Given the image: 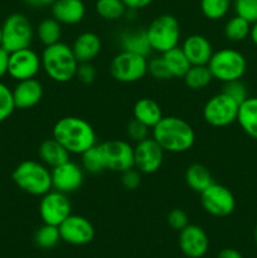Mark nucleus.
I'll use <instances>...</instances> for the list:
<instances>
[{
  "label": "nucleus",
  "instance_id": "dca6fc26",
  "mask_svg": "<svg viewBox=\"0 0 257 258\" xmlns=\"http://www.w3.org/2000/svg\"><path fill=\"white\" fill-rule=\"evenodd\" d=\"M50 174H52V188L65 194L78 190L85 179L83 169L71 160L50 169Z\"/></svg>",
  "mask_w": 257,
  "mask_h": 258
},
{
  "label": "nucleus",
  "instance_id": "4468645a",
  "mask_svg": "<svg viewBox=\"0 0 257 258\" xmlns=\"http://www.w3.org/2000/svg\"><path fill=\"white\" fill-rule=\"evenodd\" d=\"M40 68H42V59L30 48H24V49L9 53L8 75L18 82L35 78Z\"/></svg>",
  "mask_w": 257,
  "mask_h": 258
},
{
  "label": "nucleus",
  "instance_id": "a211bd4d",
  "mask_svg": "<svg viewBox=\"0 0 257 258\" xmlns=\"http://www.w3.org/2000/svg\"><path fill=\"white\" fill-rule=\"evenodd\" d=\"M180 48L191 66H207L214 53L208 38L201 34L186 37Z\"/></svg>",
  "mask_w": 257,
  "mask_h": 258
},
{
  "label": "nucleus",
  "instance_id": "09e8293b",
  "mask_svg": "<svg viewBox=\"0 0 257 258\" xmlns=\"http://www.w3.org/2000/svg\"><path fill=\"white\" fill-rule=\"evenodd\" d=\"M254 242H256V246H257V226L254 228Z\"/></svg>",
  "mask_w": 257,
  "mask_h": 258
},
{
  "label": "nucleus",
  "instance_id": "473e14b6",
  "mask_svg": "<svg viewBox=\"0 0 257 258\" xmlns=\"http://www.w3.org/2000/svg\"><path fill=\"white\" fill-rule=\"evenodd\" d=\"M232 0H201V10L209 20H219L227 15Z\"/></svg>",
  "mask_w": 257,
  "mask_h": 258
},
{
  "label": "nucleus",
  "instance_id": "412c9836",
  "mask_svg": "<svg viewBox=\"0 0 257 258\" xmlns=\"http://www.w3.org/2000/svg\"><path fill=\"white\" fill-rule=\"evenodd\" d=\"M102 49V43L96 33L85 32L78 35L72 45V50L80 63L92 62Z\"/></svg>",
  "mask_w": 257,
  "mask_h": 258
},
{
  "label": "nucleus",
  "instance_id": "c9c22d12",
  "mask_svg": "<svg viewBox=\"0 0 257 258\" xmlns=\"http://www.w3.org/2000/svg\"><path fill=\"white\" fill-rule=\"evenodd\" d=\"M233 8L236 15L253 24L257 22V0H234Z\"/></svg>",
  "mask_w": 257,
  "mask_h": 258
},
{
  "label": "nucleus",
  "instance_id": "72a5a7b5",
  "mask_svg": "<svg viewBox=\"0 0 257 258\" xmlns=\"http://www.w3.org/2000/svg\"><path fill=\"white\" fill-rule=\"evenodd\" d=\"M35 244L40 248H53L57 246L58 242L62 241L60 239L59 229L57 226H52V224H43L34 234Z\"/></svg>",
  "mask_w": 257,
  "mask_h": 258
},
{
  "label": "nucleus",
  "instance_id": "c756f323",
  "mask_svg": "<svg viewBox=\"0 0 257 258\" xmlns=\"http://www.w3.org/2000/svg\"><path fill=\"white\" fill-rule=\"evenodd\" d=\"M95 9L102 19L113 22L121 19L126 14L127 8L122 0H97Z\"/></svg>",
  "mask_w": 257,
  "mask_h": 258
},
{
  "label": "nucleus",
  "instance_id": "c85d7f7f",
  "mask_svg": "<svg viewBox=\"0 0 257 258\" xmlns=\"http://www.w3.org/2000/svg\"><path fill=\"white\" fill-rule=\"evenodd\" d=\"M37 34L40 43L48 45L55 44L60 42V35H62V24L54 19V18H45L39 23L37 28Z\"/></svg>",
  "mask_w": 257,
  "mask_h": 258
},
{
  "label": "nucleus",
  "instance_id": "f3484780",
  "mask_svg": "<svg viewBox=\"0 0 257 258\" xmlns=\"http://www.w3.org/2000/svg\"><path fill=\"white\" fill-rule=\"evenodd\" d=\"M179 247L189 258H202L209 248V239L202 227L188 224L179 231Z\"/></svg>",
  "mask_w": 257,
  "mask_h": 258
},
{
  "label": "nucleus",
  "instance_id": "5701e85b",
  "mask_svg": "<svg viewBox=\"0 0 257 258\" xmlns=\"http://www.w3.org/2000/svg\"><path fill=\"white\" fill-rule=\"evenodd\" d=\"M237 122L249 138L257 140V97H247L239 105Z\"/></svg>",
  "mask_w": 257,
  "mask_h": 258
},
{
  "label": "nucleus",
  "instance_id": "f704fd0d",
  "mask_svg": "<svg viewBox=\"0 0 257 258\" xmlns=\"http://www.w3.org/2000/svg\"><path fill=\"white\" fill-rule=\"evenodd\" d=\"M14 110L15 105L12 90L0 81V123L9 118Z\"/></svg>",
  "mask_w": 257,
  "mask_h": 258
},
{
  "label": "nucleus",
  "instance_id": "8fccbe9b",
  "mask_svg": "<svg viewBox=\"0 0 257 258\" xmlns=\"http://www.w3.org/2000/svg\"><path fill=\"white\" fill-rule=\"evenodd\" d=\"M0 47H2V25H0Z\"/></svg>",
  "mask_w": 257,
  "mask_h": 258
},
{
  "label": "nucleus",
  "instance_id": "de8ad7c7",
  "mask_svg": "<svg viewBox=\"0 0 257 258\" xmlns=\"http://www.w3.org/2000/svg\"><path fill=\"white\" fill-rule=\"evenodd\" d=\"M249 38H251L252 42L257 45V22H254L251 25V32H249Z\"/></svg>",
  "mask_w": 257,
  "mask_h": 258
},
{
  "label": "nucleus",
  "instance_id": "a18cd8bd",
  "mask_svg": "<svg viewBox=\"0 0 257 258\" xmlns=\"http://www.w3.org/2000/svg\"><path fill=\"white\" fill-rule=\"evenodd\" d=\"M217 258H243V256L234 248H224L219 252Z\"/></svg>",
  "mask_w": 257,
  "mask_h": 258
},
{
  "label": "nucleus",
  "instance_id": "49530a36",
  "mask_svg": "<svg viewBox=\"0 0 257 258\" xmlns=\"http://www.w3.org/2000/svg\"><path fill=\"white\" fill-rule=\"evenodd\" d=\"M32 7H48L52 5L55 0H25Z\"/></svg>",
  "mask_w": 257,
  "mask_h": 258
},
{
  "label": "nucleus",
  "instance_id": "f03ea898",
  "mask_svg": "<svg viewBox=\"0 0 257 258\" xmlns=\"http://www.w3.org/2000/svg\"><path fill=\"white\" fill-rule=\"evenodd\" d=\"M151 130V138L168 153H185L190 150L196 141L193 127L176 116H163Z\"/></svg>",
  "mask_w": 257,
  "mask_h": 258
},
{
  "label": "nucleus",
  "instance_id": "2eb2a0df",
  "mask_svg": "<svg viewBox=\"0 0 257 258\" xmlns=\"http://www.w3.org/2000/svg\"><path fill=\"white\" fill-rule=\"evenodd\" d=\"M60 239L72 246H83L90 243L95 237V228L87 218L77 214L68 216L58 226Z\"/></svg>",
  "mask_w": 257,
  "mask_h": 258
},
{
  "label": "nucleus",
  "instance_id": "39448f33",
  "mask_svg": "<svg viewBox=\"0 0 257 258\" xmlns=\"http://www.w3.org/2000/svg\"><path fill=\"white\" fill-rule=\"evenodd\" d=\"M145 30L149 44L154 52L163 54L178 47L180 40V24L174 15H159Z\"/></svg>",
  "mask_w": 257,
  "mask_h": 258
},
{
  "label": "nucleus",
  "instance_id": "c03bdc74",
  "mask_svg": "<svg viewBox=\"0 0 257 258\" xmlns=\"http://www.w3.org/2000/svg\"><path fill=\"white\" fill-rule=\"evenodd\" d=\"M128 10H140L149 7L154 0H122Z\"/></svg>",
  "mask_w": 257,
  "mask_h": 258
},
{
  "label": "nucleus",
  "instance_id": "7ed1b4c3",
  "mask_svg": "<svg viewBox=\"0 0 257 258\" xmlns=\"http://www.w3.org/2000/svg\"><path fill=\"white\" fill-rule=\"evenodd\" d=\"M40 59L45 75L58 83H66L73 80L80 64L72 47L63 42L45 47Z\"/></svg>",
  "mask_w": 257,
  "mask_h": 258
},
{
  "label": "nucleus",
  "instance_id": "b1692460",
  "mask_svg": "<svg viewBox=\"0 0 257 258\" xmlns=\"http://www.w3.org/2000/svg\"><path fill=\"white\" fill-rule=\"evenodd\" d=\"M39 158L48 168H55L70 160V153L55 139L44 140L39 146Z\"/></svg>",
  "mask_w": 257,
  "mask_h": 258
},
{
  "label": "nucleus",
  "instance_id": "cd10ccee",
  "mask_svg": "<svg viewBox=\"0 0 257 258\" xmlns=\"http://www.w3.org/2000/svg\"><path fill=\"white\" fill-rule=\"evenodd\" d=\"M186 87L194 91L204 90L213 80L208 66H190L188 72L183 77Z\"/></svg>",
  "mask_w": 257,
  "mask_h": 258
},
{
  "label": "nucleus",
  "instance_id": "e433bc0d",
  "mask_svg": "<svg viewBox=\"0 0 257 258\" xmlns=\"http://www.w3.org/2000/svg\"><path fill=\"white\" fill-rule=\"evenodd\" d=\"M148 73L158 81H168L170 80L171 75L168 70V66H166L165 60L161 57H155L151 58L148 62Z\"/></svg>",
  "mask_w": 257,
  "mask_h": 258
},
{
  "label": "nucleus",
  "instance_id": "393cba45",
  "mask_svg": "<svg viewBox=\"0 0 257 258\" xmlns=\"http://www.w3.org/2000/svg\"><path fill=\"white\" fill-rule=\"evenodd\" d=\"M185 183L191 190L201 194L214 181L211 171L207 166L202 165V164H191L185 171Z\"/></svg>",
  "mask_w": 257,
  "mask_h": 258
},
{
  "label": "nucleus",
  "instance_id": "f8f14e48",
  "mask_svg": "<svg viewBox=\"0 0 257 258\" xmlns=\"http://www.w3.org/2000/svg\"><path fill=\"white\" fill-rule=\"evenodd\" d=\"M71 202L67 194L58 190H50L42 197L39 203V214L43 223L59 226L68 216H71Z\"/></svg>",
  "mask_w": 257,
  "mask_h": 258
},
{
  "label": "nucleus",
  "instance_id": "a19ab883",
  "mask_svg": "<svg viewBox=\"0 0 257 258\" xmlns=\"http://www.w3.org/2000/svg\"><path fill=\"white\" fill-rule=\"evenodd\" d=\"M168 224L175 231H181L183 228H185L189 224V218L188 214L183 211V209H173V211L169 212L168 214Z\"/></svg>",
  "mask_w": 257,
  "mask_h": 258
},
{
  "label": "nucleus",
  "instance_id": "37998d69",
  "mask_svg": "<svg viewBox=\"0 0 257 258\" xmlns=\"http://www.w3.org/2000/svg\"><path fill=\"white\" fill-rule=\"evenodd\" d=\"M8 66H9V52L0 47V81L8 75Z\"/></svg>",
  "mask_w": 257,
  "mask_h": 258
},
{
  "label": "nucleus",
  "instance_id": "aec40b11",
  "mask_svg": "<svg viewBox=\"0 0 257 258\" xmlns=\"http://www.w3.org/2000/svg\"><path fill=\"white\" fill-rule=\"evenodd\" d=\"M52 17L65 25H75L83 20L86 7L82 0H55L50 5Z\"/></svg>",
  "mask_w": 257,
  "mask_h": 258
},
{
  "label": "nucleus",
  "instance_id": "7c9ffc66",
  "mask_svg": "<svg viewBox=\"0 0 257 258\" xmlns=\"http://www.w3.org/2000/svg\"><path fill=\"white\" fill-rule=\"evenodd\" d=\"M251 25V23L247 22L246 19L234 15L224 25V35L231 42H242L247 37H249Z\"/></svg>",
  "mask_w": 257,
  "mask_h": 258
},
{
  "label": "nucleus",
  "instance_id": "20e7f679",
  "mask_svg": "<svg viewBox=\"0 0 257 258\" xmlns=\"http://www.w3.org/2000/svg\"><path fill=\"white\" fill-rule=\"evenodd\" d=\"M19 189L34 197H43L52 190V174L47 165L35 160L22 161L12 174Z\"/></svg>",
  "mask_w": 257,
  "mask_h": 258
},
{
  "label": "nucleus",
  "instance_id": "6e6552de",
  "mask_svg": "<svg viewBox=\"0 0 257 258\" xmlns=\"http://www.w3.org/2000/svg\"><path fill=\"white\" fill-rule=\"evenodd\" d=\"M148 57L121 50L110 63V73L112 78L122 83H133L140 81L148 73Z\"/></svg>",
  "mask_w": 257,
  "mask_h": 258
},
{
  "label": "nucleus",
  "instance_id": "9b49d317",
  "mask_svg": "<svg viewBox=\"0 0 257 258\" xmlns=\"http://www.w3.org/2000/svg\"><path fill=\"white\" fill-rule=\"evenodd\" d=\"M105 160L106 170L122 171L134 168V148L123 140H110L98 144Z\"/></svg>",
  "mask_w": 257,
  "mask_h": 258
},
{
  "label": "nucleus",
  "instance_id": "1a4fd4ad",
  "mask_svg": "<svg viewBox=\"0 0 257 258\" xmlns=\"http://www.w3.org/2000/svg\"><path fill=\"white\" fill-rule=\"evenodd\" d=\"M239 103L224 92L209 98L203 107V118L213 127H224L237 121Z\"/></svg>",
  "mask_w": 257,
  "mask_h": 258
},
{
  "label": "nucleus",
  "instance_id": "6ab92c4d",
  "mask_svg": "<svg viewBox=\"0 0 257 258\" xmlns=\"http://www.w3.org/2000/svg\"><path fill=\"white\" fill-rule=\"evenodd\" d=\"M12 92L15 108L27 110L34 107L40 102L43 97V86L35 78H29V80L19 81Z\"/></svg>",
  "mask_w": 257,
  "mask_h": 258
},
{
  "label": "nucleus",
  "instance_id": "0eeeda50",
  "mask_svg": "<svg viewBox=\"0 0 257 258\" xmlns=\"http://www.w3.org/2000/svg\"><path fill=\"white\" fill-rule=\"evenodd\" d=\"M33 33L32 23L24 14H10L2 24V47L9 53L29 48Z\"/></svg>",
  "mask_w": 257,
  "mask_h": 258
},
{
  "label": "nucleus",
  "instance_id": "bb28decb",
  "mask_svg": "<svg viewBox=\"0 0 257 258\" xmlns=\"http://www.w3.org/2000/svg\"><path fill=\"white\" fill-rule=\"evenodd\" d=\"M161 57L165 60L169 72L173 78H183L191 66L180 47H175L163 53Z\"/></svg>",
  "mask_w": 257,
  "mask_h": 258
},
{
  "label": "nucleus",
  "instance_id": "2f4dec72",
  "mask_svg": "<svg viewBox=\"0 0 257 258\" xmlns=\"http://www.w3.org/2000/svg\"><path fill=\"white\" fill-rule=\"evenodd\" d=\"M82 169L90 174H98L106 170L105 160L98 144L82 154Z\"/></svg>",
  "mask_w": 257,
  "mask_h": 258
},
{
  "label": "nucleus",
  "instance_id": "f257e3e1",
  "mask_svg": "<svg viewBox=\"0 0 257 258\" xmlns=\"http://www.w3.org/2000/svg\"><path fill=\"white\" fill-rule=\"evenodd\" d=\"M53 139L58 141L70 154L82 155L85 151L95 146L96 133L85 118L67 116L62 117L53 126Z\"/></svg>",
  "mask_w": 257,
  "mask_h": 258
},
{
  "label": "nucleus",
  "instance_id": "ea45409f",
  "mask_svg": "<svg viewBox=\"0 0 257 258\" xmlns=\"http://www.w3.org/2000/svg\"><path fill=\"white\" fill-rule=\"evenodd\" d=\"M121 184L127 190H135L141 184V173L138 169H127L121 173Z\"/></svg>",
  "mask_w": 257,
  "mask_h": 258
},
{
  "label": "nucleus",
  "instance_id": "4be33fe9",
  "mask_svg": "<svg viewBox=\"0 0 257 258\" xmlns=\"http://www.w3.org/2000/svg\"><path fill=\"white\" fill-rule=\"evenodd\" d=\"M134 118L153 128L163 118V111L155 100L143 97L136 101L134 106Z\"/></svg>",
  "mask_w": 257,
  "mask_h": 258
},
{
  "label": "nucleus",
  "instance_id": "423d86ee",
  "mask_svg": "<svg viewBox=\"0 0 257 258\" xmlns=\"http://www.w3.org/2000/svg\"><path fill=\"white\" fill-rule=\"evenodd\" d=\"M207 66L213 76V80L223 83L241 80L247 70L244 55L231 48H223L214 52Z\"/></svg>",
  "mask_w": 257,
  "mask_h": 258
},
{
  "label": "nucleus",
  "instance_id": "9d476101",
  "mask_svg": "<svg viewBox=\"0 0 257 258\" xmlns=\"http://www.w3.org/2000/svg\"><path fill=\"white\" fill-rule=\"evenodd\" d=\"M201 203L204 211L213 217L224 218L233 213L236 199L228 188L213 183L201 193Z\"/></svg>",
  "mask_w": 257,
  "mask_h": 258
},
{
  "label": "nucleus",
  "instance_id": "a878e982",
  "mask_svg": "<svg viewBox=\"0 0 257 258\" xmlns=\"http://www.w3.org/2000/svg\"><path fill=\"white\" fill-rule=\"evenodd\" d=\"M121 47H122V50L141 54L144 57H148L149 53L151 52L145 29L130 30V32L123 33L121 35Z\"/></svg>",
  "mask_w": 257,
  "mask_h": 258
},
{
  "label": "nucleus",
  "instance_id": "79ce46f5",
  "mask_svg": "<svg viewBox=\"0 0 257 258\" xmlns=\"http://www.w3.org/2000/svg\"><path fill=\"white\" fill-rule=\"evenodd\" d=\"M76 77L82 83H86V85L92 83L96 78L95 66L91 64V62L80 63L77 68V73H76Z\"/></svg>",
  "mask_w": 257,
  "mask_h": 258
},
{
  "label": "nucleus",
  "instance_id": "ddd939ff",
  "mask_svg": "<svg viewBox=\"0 0 257 258\" xmlns=\"http://www.w3.org/2000/svg\"><path fill=\"white\" fill-rule=\"evenodd\" d=\"M164 153L163 148L153 138L136 143L134 146V168L141 174L156 173L163 165Z\"/></svg>",
  "mask_w": 257,
  "mask_h": 258
},
{
  "label": "nucleus",
  "instance_id": "4c0bfd02",
  "mask_svg": "<svg viewBox=\"0 0 257 258\" xmlns=\"http://www.w3.org/2000/svg\"><path fill=\"white\" fill-rule=\"evenodd\" d=\"M226 95H228L229 97L233 98L236 102H238L241 105L247 97H248V92H247V88L243 83L241 82V80L237 81H231V82L224 83L223 91Z\"/></svg>",
  "mask_w": 257,
  "mask_h": 258
},
{
  "label": "nucleus",
  "instance_id": "58836bf2",
  "mask_svg": "<svg viewBox=\"0 0 257 258\" xmlns=\"http://www.w3.org/2000/svg\"><path fill=\"white\" fill-rule=\"evenodd\" d=\"M126 133H127L128 139L131 141H135V143H140V141L145 140L150 135V127H148L146 125H144L140 121L133 120L127 123V127H126Z\"/></svg>",
  "mask_w": 257,
  "mask_h": 258
}]
</instances>
